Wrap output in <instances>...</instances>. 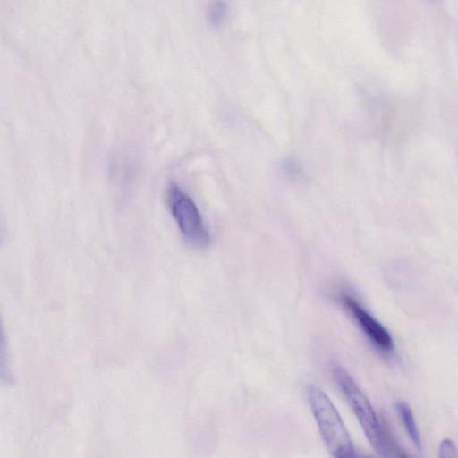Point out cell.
<instances>
[{
	"label": "cell",
	"mask_w": 458,
	"mask_h": 458,
	"mask_svg": "<svg viewBox=\"0 0 458 458\" xmlns=\"http://www.w3.org/2000/svg\"><path fill=\"white\" fill-rule=\"evenodd\" d=\"M332 371L335 381L374 450L384 456H403V454L393 442L391 436L380 424L369 399L352 376L340 366H335Z\"/></svg>",
	"instance_id": "obj_1"
},
{
	"label": "cell",
	"mask_w": 458,
	"mask_h": 458,
	"mask_svg": "<svg viewBox=\"0 0 458 458\" xmlns=\"http://www.w3.org/2000/svg\"><path fill=\"white\" fill-rule=\"evenodd\" d=\"M308 399L322 439L335 458L355 456L351 437L329 397L318 386L310 385Z\"/></svg>",
	"instance_id": "obj_2"
},
{
	"label": "cell",
	"mask_w": 458,
	"mask_h": 458,
	"mask_svg": "<svg viewBox=\"0 0 458 458\" xmlns=\"http://www.w3.org/2000/svg\"><path fill=\"white\" fill-rule=\"evenodd\" d=\"M167 204L183 238L196 248H205L210 237L192 199L177 185L167 190Z\"/></svg>",
	"instance_id": "obj_3"
},
{
	"label": "cell",
	"mask_w": 458,
	"mask_h": 458,
	"mask_svg": "<svg viewBox=\"0 0 458 458\" xmlns=\"http://www.w3.org/2000/svg\"><path fill=\"white\" fill-rule=\"evenodd\" d=\"M341 301L355 318L364 334L375 345L386 352L393 349L394 342L388 331L355 299L344 294L341 297Z\"/></svg>",
	"instance_id": "obj_4"
},
{
	"label": "cell",
	"mask_w": 458,
	"mask_h": 458,
	"mask_svg": "<svg viewBox=\"0 0 458 458\" xmlns=\"http://www.w3.org/2000/svg\"><path fill=\"white\" fill-rule=\"evenodd\" d=\"M395 409L413 445L418 452H421V438L410 406L405 402L399 401L395 403Z\"/></svg>",
	"instance_id": "obj_5"
},
{
	"label": "cell",
	"mask_w": 458,
	"mask_h": 458,
	"mask_svg": "<svg viewBox=\"0 0 458 458\" xmlns=\"http://www.w3.org/2000/svg\"><path fill=\"white\" fill-rule=\"evenodd\" d=\"M229 4L227 0H213L208 6V19L209 22L214 26L220 25L227 13H228Z\"/></svg>",
	"instance_id": "obj_6"
},
{
	"label": "cell",
	"mask_w": 458,
	"mask_h": 458,
	"mask_svg": "<svg viewBox=\"0 0 458 458\" xmlns=\"http://www.w3.org/2000/svg\"><path fill=\"white\" fill-rule=\"evenodd\" d=\"M440 458H454L458 457V448L451 439H444L439 445Z\"/></svg>",
	"instance_id": "obj_7"
}]
</instances>
